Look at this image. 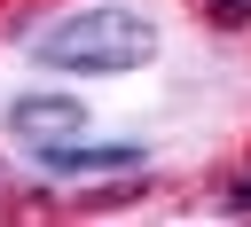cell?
<instances>
[{
	"label": "cell",
	"mask_w": 251,
	"mask_h": 227,
	"mask_svg": "<svg viewBox=\"0 0 251 227\" xmlns=\"http://www.w3.org/2000/svg\"><path fill=\"white\" fill-rule=\"evenodd\" d=\"M212 16H220V23H243V16H251V0H212Z\"/></svg>",
	"instance_id": "4"
},
{
	"label": "cell",
	"mask_w": 251,
	"mask_h": 227,
	"mask_svg": "<svg viewBox=\"0 0 251 227\" xmlns=\"http://www.w3.org/2000/svg\"><path fill=\"white\" fill-rule=\"evenodd\" d=\"M227 204H235V211H251V172H243V180L227 188Z\"/></svg>",
	"instance_id": "5"
},
{
	"label": "cell",
	"mask_w": 251,
	"mask_h": 227,
	"mask_svg": "<svg viewBox=\"0 0 251 227\" xmlns=\"http://www.w3.org/2000/svg\"><path fill=\"white\" fill-rule=\"evenodd\" d=\"M149 55H157V31L133 8H78V16L39 31V63L47 70H133Z\"/></svg>",
	"instance_id": "1"
},
{
	"label": "cell",
	"mask_w": 251,
	"mask_h": 227,
	"mask_svg": "<svg viewBox=\"0 0 251 227\" xmlns=\"http://www.w3.org/2000/svg\"><path fill=\"white\" fill-rule=\"evenodd\" d=\"M31 157H39L47 172H133V164H141V149H133V141L94 149V141H78V133H71V141H39Z\"/></svg>",
	"instance_id": "2"
},
{
	"label": "cell",
	"mask_w": 251,
	"mask_h": 227,
	"mask_svg": "<svg viewBox=\"0 0 251 227\" xmlns=\"http://www.w3.org/2000/svg\"><path fill=\"white\" fill-rule=\"evenodd\" d=\"M8 117H16V133H24L31 149H39V141H71V133L86 125V110H78V102H63V94H24Z\"/></svg>",
	"instance_id": "3"
}]
</instances>
